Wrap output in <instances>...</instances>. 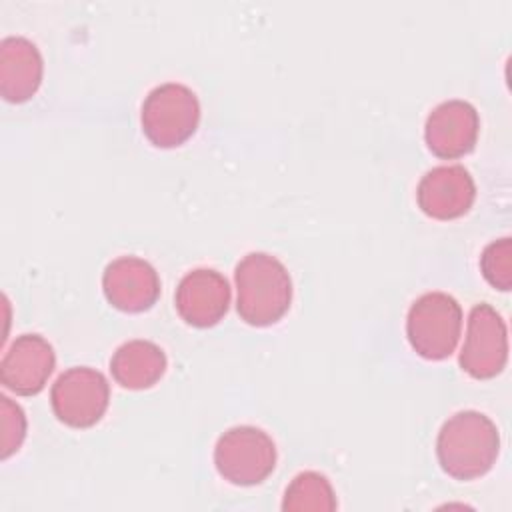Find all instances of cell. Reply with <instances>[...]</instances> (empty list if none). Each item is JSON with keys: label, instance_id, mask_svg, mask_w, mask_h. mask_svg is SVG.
I'll list each match as a JSON object with an SVG mask.
<instances>
[{"label": "cell", "instance_id": "6da1fadb", "mask_svg": "<svg viewBox=\"0 0 512 512\" xmlns=\"http://www.w3.org/2000/svg\"><path fill=\"white\" fill-rule=\"evenodd\" d=\"M500 452L496 424L482 412L462 410L450 416L436 440V454L442 470L456 480L484 476Z\"/></svg>", "mask_w": 512, "mask_h": 512}, {"label": "cell", "instance_id": "7a4b0ae2", "mask_svg": "<svg viewBox=\"0 0 512 512\" xmlns=\"http://www.w3.org/2000/svg\"><path fill=\"white\" fill-rule=\"evenodd\" d=\"M236 310L250 326L276 324L290 308L292 280L286 266L266 254H246L234 272Z\"/></svg>", "mask_w": 512, "mask_h": 512}, {"label": "cell", "instance_id": "3957f363", "mask_svg": "<svg viewBox=\"0 0 512 512\" xmlns=\"http://www.w3.org/2000/svg\"><path fill=\"white\" fill-rule=\"evenodd\" d=\"M460 330L462 308L446 292H426L408 310V342L426 360L448 358L458 344Z\"/></svg>", "mask_w": 512, "mask_h": 512}, {"label": "cell", "instance_id": "277c9868", "mask_svg": "<svg viewBox=\"0 0 512 512\" xmlns=\"http://www.w3.org/2000/svg\"><path fill=\"white\" fill-rule=\"evenodd\" d=\"M142 132L158 148L184 144L198 128L200 104L196 94L178 82H166L148 92L142 104Z\"/></svg>", "mask_w": 512, "mask_h": 512}, {"label": "cell", "instance_id": "5b68a950", "mask_svg": "<svg viewBox=\"0 0 512 512\" xmlns=\"http://www.w3.org/2000/svg\"><path fill=\"white\" fill-rule=\"evenodd\" d=\"M218 474L236 486H254L266 480L276 466L272 438L256 426H234L226 430L214 448Z\"/></svg>", "mask_w": 512, "mask_h": 512}, {"label": "cell", "instance_id": "8992f818", "mask_svg": "<svg viewBox=\"0 0 512 512\" xmlns=\"http://www.w3.org/2000/svg\"><path fill=\"white\" fill-rule=\"evenodd\" d=\"M108 400V380L88 366H74L62 372L50 392L56 418L72 428L94 426L104 416Z\"/></svg>", "mask_w": 512, "mask_h": 512}, {"label": "cell", "instance_id": "52a82bcc", "mask_svg": "<svg viewBox=\"0 0 512 512\" xmlns=\"http://www.w3.org/2000/svg\"><path fill=\"white\" fill-rule=\"evenodd\" d=\"M508 360V330L502 316L486 302L476 304L468 316L460 366L472 378L488 380L502 372Z\"/></svg>", "mask_w": 512, "mask_h": 512}, {"label": "cell", "instance_id": "ba28073f", "mask_svg": "<svg viewBox=\"0 0 512 512\" xmlns=\"http://www.w3.org/2000/svg\"><path fill=\"white\" fill-rule=\"evenodd\" d=\"M478 130L480 118L470 102L446 100L428 114L424 138L434 156L454 160L474 148Z\"/></svg>", "mask_w": 512, "mask_h": 512}, {"label": "cell", "instance_id": "9c48e42d", "mask_svg": "<svg viewBox=\"0 0 512 512\" xmlns=\"http://www.w3.org/2000/svg\"><path fill=\"white\" fill-rule=\"evenodd\" d=\"M416 198L426 216L436 220H454L464 216L474 204L476 186L464 166H438L422 176Z\"/></svg>", "mask_w": 512, "mask_h": 512}, {"label": "cell", "instance_id": "30bf717a", "mask_svg": "<svg viewBox=\"0 0 512 512\" xmlns=\"http://www.w3.org/2000/svg\"><path fill=\"white\" fill-rule=\"evenodd\" d=\"M176 310L180 318L196 328H208L222 320L230 304L226 278L212 268L188 272L176 288Z\"/></svg>", "mask_w": 512, "mask_h": 512}, {"label": "cell", "instance_id": "8fae6325", "mask_svg": "<svg viewBox=\"0 0 512 512\" xmlns=\"http://www.w3.org/2000/svg\"><path fill=\"white\" fill-rule=\"evenodd\" d=\"M102 290L114 308L122 312H142L158 300L160 278L146 260L120 256L106 266Z\"/></svg>", "mask_w": 512, "mask_h": 512}, {"label": "cell", "instance_id": "7c38bea8", "mask_svg": "<svg viewBox=\"0 0 512 512\" xmlns=\"http://www.w3.org/2000/svg\"><path fill=\"white\" fill-rule=\"evenodd\" d=\"M54 362V350L40 334H22L0 362V380L20 396H34L48 382Z\"/></svg>", "mask_w": 512, "mask_h": 512}, {"label": "cell", "instance_id": "4fadbf2b", "mask_svg": "<svg viewBox=\"0 0 512 512\" xmlns=\"http://www.w3.org/2000/svg\"><path fill=\"white\" fill-rule=\"evenodd\" d=\"M42 82V56L24 36H8L0 44V92L8 102H24Z\"/></svg>", "mask_w": 512, "mask_h": 512}, {"label": "cell", "instance_id": "5bb4252c", "mask_svg": "<svg viewBox=\"0 0 512 512\" xmlns=\"http://www.w3.org/2000/svg\"><path fill=\"white\" fill-rule=\"evenodd\" d=\"M166 370V356L160 346L148 340H130L116 348L110 358L112 378L128 390L154 386Z\"/></svg>", "mask_w": 512, "mask_h": 512}, {"label": "cell", "instance_id": "9a60e30c", "mask_svg": "<svg viewBox=\"0 0 512 512\" xmlns=\"http://www.w3.org/2000/svg\"><path fill=\"white\" fill-rule=\"evenodd\" d=\"M336 508V496L326 480L318 472H300L286 488L282 510L286 512H332Z\"/></svg>", "mask_w": 512, "mask_h": 512}, {"label": "cell", "instance_id": "2e32d148", "mask_svg": "<svg viewBox=\"0 0 512 512\" xmlns=\"http://www.w3.org/2000/svg\"><path fill=\"white\" fill-rule=\"evenodd\" d=\"M484 278L498 290L506 292L512 286V240L500 238L490 242L480 256Z\"/></svg>", "mask_w": 512, "mask_h": 512}, {"label": "cell", "instance_id": "e0dca14e", "mask_svg": "<svg viewBox=\"0 0 512 512\" xmlns=\"http://www.w3.org/2000/svg\"><path fill=\"white\" fill-rule=\"evenodd\" d=\"M0 452L2 458L18 452L26 436V416L18 404L8 396L0 398Z\"/></svg>", "mask_w": 512, "mask_h": 512}]
</instances>
